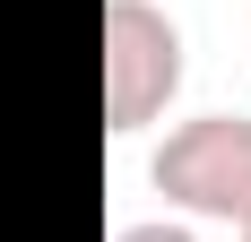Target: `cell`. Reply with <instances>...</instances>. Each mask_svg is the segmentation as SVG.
Segmentation results:
<instances>
[{
  "mask_svg": "<svg viewBox=\"0 0 251 242\" xmlns=\"http://www.w3.org/2000/svg\"><path fill=\"white\" fill-rule=\"evenodd\" d=\"M113 242H200L191 225H174V217H148V225H122Z\"/></svg>",
  "mask_w": 251,
  "mask_h": 242,
  "instance_id": "cell-3",
  "label": "cell"
},
{
  "mask_svg": "<svg viewBox=\"0 0 251 242\" xmlns=\"http://www.w3.org/2000/svg\"><path fill=\"white\" fill-rule=\"evenodd\" d=\"M182 96V26L156 0H104V130H148Z\"/></svg>",
  "mask_w": 251,
  "mask_h": 242,
  "instance_id": "cell-2",
  "label": "cell"
},
{
  "mask_svg": "<svg viewBox=\"0 0 251 242\" xmlns=\"http://www.w3.org/2000/svg\"><path fill=\"white\" fill-rule=\"evenodd\" d=\"M243 242H251V225H243Z\"/></svg>",
  "mask_w": 251,
  "mask_h": 242,
  "instance_id": "cell-4",
  "label": "cell"
},
{
  "mask_svg": "<svg viewBox=\"0 0 251 242\" xmlns=\"http://www.w3.org/2000/svg\"><path fill=\"white\" fill-rule=\"evenodd\" d=\"M148 182L191 217H217L243 234L251 225V121L243 113H191L165 130V147L148 156Z\"/></svg>",
  "mask_w": 251,
  "mask_h": 242,
  "instance_id": "cell-1",
  "label": "cell"
}]
</instances>
